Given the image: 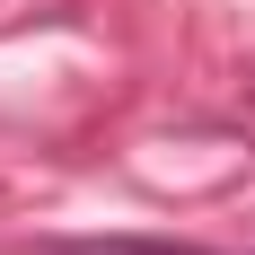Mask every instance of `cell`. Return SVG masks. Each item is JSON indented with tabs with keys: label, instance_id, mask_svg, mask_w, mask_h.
Wrapping results in <instances>:
<instances>
[{
	"label": "cell",
	"instance_id": "obj_1",
	"mask_svg": "<svg viewBox=\"0 0 255 255\" xmlns=\"http://www.w3.org/2000/svg\"><path fill=\"white\" fill-rule=\"evenodd\" d=\"M44 255H211V247H185V238H53Z\"/></svg>",
	"mask_w": 255,
	"mask_h": 255
}]
</instances>
